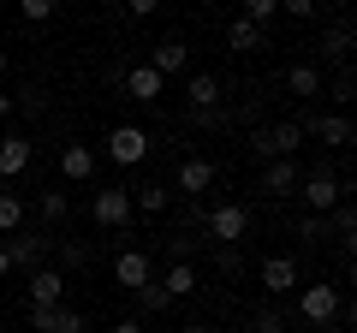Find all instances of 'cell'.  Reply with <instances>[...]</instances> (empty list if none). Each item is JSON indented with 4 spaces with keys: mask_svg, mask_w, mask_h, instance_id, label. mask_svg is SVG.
Here are the masks:
<instances>
[{
    "mask_svg": "<svg viewBox=\"0 0 357 333\" xmlns=\"http://www.w3.org/2000/svg\"><path fill=\"white\" fill-rule=\"evenodd\" d=\"M298 321H304V327H345V321H351V304H345L340 280L298 286Z\"/></svg>",
    "mask_w": 357,
    "mask_h": 333,
    "instance_id": "cell-1",
    "label": "cell"
},
{
    "mask_svg": "<svg viewBox=\"0 0 357 333\" xmlns=\"http://www.w3.org/2000/svg\"><path fill=\"white\" fill-rule=\"evenodd\" d=\"M298 196H304V215H321V220H328L333 208L351 196V179L333 173V166H310L304 179H298Z\"/></svg>",
    "mask_w": 357,
    "mask_h": 333,
    "instance_id": "cell-2",
    "label": "cell"
},
{
    "mask_svg": "<svg viewBox=\"0 0 357 333\" xmlns=\"http://www.w3.org/2000/svg\"><path fill=\"white\" fill-rule=\"evenodd\" d=\"M203 232H208L215 250H238V244L250 238V208H244V203H215L203 215Z\"/></svg>",
    "mask_w": 357,
    "mask_h": 333,
    "instance_id": "cell-3",
    "label": "cell"
},
{
    "mask_svg": "<svg viewBox=\"0 0 357 333\" xmlns=\"http://www.w3.org/2000/svg\"><path fill=\"white\" fill-rule=\"evenodd\" d=\"M250 149H256V161H292L298 149H304V131H298V119H274V125H262L250 137Z\"/></svg>",
    "mask_w": 357,
    "mask_h": 333,
    "instance_id": "cell-4",
    "label": "cell"
},
{
    "mask_svg": "<svg viewBox=\"0 0 357 333\" xmlns=\"http://www.w3.org/2000/svg\"><path fill=\"white\" fill-rule=\"evenodd\" d=\"M220 185V166L208 161V155H185V161H178V173H173V185H167V191H178V196H191V203H203L208 191H215Z\"/></svg>",
    "mask_w": 357,
    "mask_h": 333,
    "instance_id": "cell-5",
    "label": "cell"
},
{
    "mask_svg": "<svg viewBox=\"0 0 357 333\" xmlns=\"http://www.w3.org/2000/svg\"><path fill=\"white\" fill-rule=\"evenodd\" d=\"M298 131H304L310 143H321V149H351V119L328 114V107H310V114L298 119Z\"/></svg>",
    "mask_w": 357,
    "mask_h": 333,
    "instance_id": "cell-6",
    "label": "cell"
},
{
    "mask_svg": "<svg viewBox=\"0 0 357 333\" xmlns=\"http://www.w3.org/2000/svg\"><path fill=\"white\" fill-rule=\"evenodd\" d=\"M89 215H96L102 232H126L131 226V185H102L89 196Z\"/></svg>",
    "mask_w": 357,
    "mask_h": 333,
    "instance_id": "cell-7",
    "label": "cell"
},
{
    "mask_svg": "<svg viewBox=\"0 0 357 333\" xmlns=\"http://www.w3.org/2000/svg\"><path fill=\"white\" fill-rule=\"evenodd\" d=\"M256 286L268 292V304H280V297H292L298 286H304V274H298V256H286V250H280V256H268L262 268H256Z\"/></svg>",
    "mask_w": 357,
    "mask_h": 333,
    "instance_id": "cell-8",
    "label": "cell"
},
{
    "mask_svg": "<svg viewBox=\"0 0 357 333\" xmlns=\"http://www.w3.org/2000/svg\"><path fill=\"white\" fill-rule=\"evenodd\" d=\"M48 250H54V238L48 232H30V226H18L13 238H6V256H13V268H24V274L48 268Z\"/></svg>",
    "mask_w": 357,
    "mask_h": 333,
    "instance_id": "cell-9",
    "label": "cell"
},
{
    "mask_svg": "<svg viewBox=\"0 0 357 333\" xmlns=\"http://www.w3.org/2000/svg\"><path fill=\"white\" fill-rule=\"evenodd\" d=\"M149 131H143V125H114V131H107V161H114V166H137V161H149Z\"/></svg>",
    "mask_w": 357,
    "mask_h": 333,
    "instance_id": "cell-10",
    "label": "cell"
},
{
    "mask_svg": "<svg viewBox=\"0 0 357 333\" xmlns=\"http://www.w3.org/2000/svg\"><path fill=\"white\" fill-rule=\"evenodd\" d=\"M155 280V262H149V250H137V244H126L114 256V286L119 292H137V286H149Z\"/></svg>",
    "mask_w": 357,
    "mask_h": 333,
    "instance_id": "cell-11",
    "label": "cell"
},
{
    "mask_svg": "<svg viewBox=\"0 0 357 333\" xmlns=\"http://www.w3.org/2000/svg\"><path fill=\"white\" fill-rule=\"evenodd\" d=\"M298 179H304V166H298V161H268L262 179H256V191H262L268 203H286V196H298Z\"/></svg>",
    "mask_w": 357,
    "mask_h": 333,
    "instance_id": "cell-12",
    "label": "cell"
},
{
    "mask_svg": "<svg viewBox=\"0 0 357 333\" xmlns=\"http://www.w3.org/2000/svg\"><path fill=\"white\" fill-rule=\"evenodd\" d=\"M66 304V274L60 268H36L24 286V309H60Z\"/></svg>",
    "mask_w": 357,
    "mask_h": 333,
    "instance_id": "cell-13",
    "label": "cell"
},
{
    "mask_svg": "<svg viewBox=\"0 0 357 333\" xmlns=\"http://www.w3.org/2000/svg\"><path fill=\"white\" fill-rule=\"evenodd\" d=\"M30 161H36V143L24 131H0V179H24Z\"/></svg>",
    "mask_w": 357,
    "mask_h": 333,
    "instance_id": "cell-14",
    "label": "cell"
},
{
    "mask_svg": "<svg viewBox=\"0 0 357 333\" xmlns=\"http://www.w3.org/2000/svg\"><path fill=\"white\" fill-rule=\"evenodd\" d=\"M316 54H321V60H310L316 72H321V65H333V72H340V65H351V24H345V18H333V24L321 30Z\"/></svg>",
    "mask_w": 357,
    "mask_h": 333,
    "instance_id": "cell-15",
    "label": "cell"
},
{
    "mask_svg": "<svg viewBox=\"0 0 357 333\" xmlns=\"http://www.w3.org/2000/svg\"><path fill=\"white\" fill-rule=\"evenodd\" d=\"M143 65H149L155 77H178L185 65H191V42H185V36H161V42L149 48V60H143Z\"/></svg>",
    "mask_w": 357,
    "mask_h": 333,
    "instance_id": "cell-16",
    "label": "cell"
},
{
    "mask_svg": "<svg viewBox=\"0 0 357 333\" xmlns=\"http://www.w3.org/2000/svg\"><path fill=\"white\" fill-rule=\"evenodd\" d=\"M185 107H191V114H215V107H227L220 77L215 72H191V77H185Z\"/></svg>",
    "mask_w": 357,
    "mask_h": 333,
    "instance_id": "cell-17",
    "label": "cell"
},
{
    "mask_svg": "<svg viewBox=\"0 0 357 333\" xmlns=\"http://www.w3.org/2000/svg\"><path fill=\"white\" fill-rule=\"evenodd\" d=\"M286 95H292V102H321V95H328V77L316 72V65L310 60H298V65H286Z\"/></svg>",
    "mask_w": 357,
    "mask_h": 333,
    "instance_id": "cell-18",
    "label": "cell"
},
{
    "mask_svg": "<svg viewBox=\"0 0 357 333\" xmlns=\"http://www.w3.org/2000/svg\"><path fill=\"white\" fill-rule=\"evenodd\" d=\"M96 166H102V155L89 149V143H66V149H60V179L66 185H89V179H96Z\"/></svg>",
    "mask_w": 357,
    "mask_h": 333,
    "instance_id": "cell-19",
    "label": "cell"
},
{
    "mask_svg": "<svg viewBox=\"0 0 357 333\" xmlns=\"http://www.w3.org/2000/svg\"><path fill=\"white\" fill-rule=\"evenodd\" d=\"M126 95H131L137 107H155V102L167 95V77H155L149 65H126Z\"/></svg>",
    "mask_w": 357,
    "mask_h": 333,
    "instance_id": "cell-20",
    "label": "cell"
},
{
    "mask_svg": "<svg viewBox=\"0 0 357 333\" xmlns=\"http://www.w3.org/2000/svg\"><path fill=\"white\" fill-rule=\"evenodd\" d=\"M155 286H161V292L173 297V304H185V297H197V262H167V274H161Z\"/></svg>",
    "mask_w": 357,
    "mask_h": 333,
    "instance_id": "cell-21",
    "label": "cell"
},
{
    "mask_svg": "<svg viewBox=\"0 0 357 333\" xmlns=\"http://www.w3.org/2000/svg\"><path fill=\"white\" fill-rule=\"evenodd\" d=\"M36 215H42V226H66V215H72V196L54 191V185H36Z\"/></svg>",
    "mask_w": 357,
    "mask_h": 333,
    "instance_id": "cell-22",
    "label": "cell"
},
{
    "mask_svg": "<svg viewBox=\"0 0 357 333\" xmlns=\"http://www.w3.org/2000/svg\"><path fill=\"white\" fill-rule=\"evenodd\" d=\"M227 48H232V54H262V48H268V30L244 24V18H227Z\"/></svg>",
    "mask_w": 357,
    "mask_h": 333,
    "instance_id": "cell-23",
    "label": "cell"
},
{
    "mask_svg": "<svg viewBox=\"0 0 357 333\" xmlns=\"http://www.w3.org/2000/svg\"><path fill=\"white\" fill-rule=\"evenodd\" d=\"M167 203H173V191H167V185H137V191H131V215H167Z\"/></svg>",
    "mask_w": 357,
    "mask_h": 333,
    "instance_id": "cell-24",
    "label": "cell"
},
{
    "mask_svg": "<svg viewBox=\"0 0 357 333\" xmlns=\"http://www.w3.org/2000/svg\"><path fill=\"white\" fill-rule=\"evenodd\" d=\"M131 304H137V321H143V316H167V309H173V297L149 280V286H137V292H131Z\"/></svg>",
    "mask_w": 357,
    "mask_h": 333,
    "instance_id": "cell-25",
    "label": "cell"
},
{
    "mask_svg": "<svg viewBox=\"0 0 357 333\" xmlns=\"http://www.w3.org/2000/svg\"><path fill=\"white\" fill-rule=\"evenodd\" d=\"M292 232H298V238L310 244V250H321V244H333V226H328L321 215H298V220H292Z\"/></svg>",
    "mask_w": 357,
    "mask_h": 333,
    "instance_id": "cell-26",
    "label": "cell"
},
{
    "mask_svg": "<svg viewBox=\"0 0 357 333\" xmlns=\"http://www.w3.org/2000/svg\"><path fill=\"white\" fill-rule=\"evenodd\" d=\"M18 226H24V196H18V191H0V232L13 238Z\"/></svg>",
    "mask_w": 357,
    "mask_h": 333,
    "instance_id": "cell-27",
    "label": "cell"
},
{
    "mask_svg": "<svg viewBox=\"0 0 357 333\" xmlns=\"http://www.w3.org/2000/svg\"><path fill=\"white\" fill-rule=\"evenodd\" d=\"M54 250H60V274H66V268H89V262H96V244H89V238H84V244H77V238H72V244H54Z\"/></svg>",
    "mask_w": 357,
    "mask_h": 333,
    "instance_id": "cell-28",
    "label": "cell"
},
{
    "mask_svg": "<svg viewBox=\"0 0 357 333\" xmlns=\"http://www.w3.org/2000/svg\"><path fill=\"white\" fill-rule=\"evenodd\" d=\"M250 327H256V333H292V316H286L280 304H262V309H256V321H250Z\"/></svg>",
    "mask_w": 357,
    "mask_h": 333,
    "instance_id": "cell-29",
    "label": "cell"
},
{
    "mask_svg": "<svg viewBox=\"0 0 357 333\" xmlns=\"http://www.w3.org/2000/svg\"><path fill=\"white\" fill-rule=\"evenodd\" d=\"M48 333H89V321H84V309L60 304V309H54V321H48Z\"/></svg>",
    "mask_w": 357,
    "mask_h": 333,
    "instance_id": "cell-30",
    "label": "cell"
},
{
    "mask_svg": "<svg viewBox=\"0 0 357 333\" xmlns=\"http://www.w3.org/2000/svg\"><path fill=\"white\" fill-rule=\"evenodd\" d=\"M13 107H18V114H24V119H36L42 107H48V95H42L36 84H30V90H18V95H13Z\"/></svg>",
    "mask_w": 357,
    "mask_h": 333,
    "instance_id": "cell-31",
    "label": "cell"
},
{
    "mask_svg": "<svg viewBox=\"0 0 357 333\" xmlns=\"http://www.w3.org/2000/svg\"><path fill=\"white\" fill-rule=\"evenodd\" d=\"M18 18H24V24H48V18H54V0H18Z\"/></svg>",
    "mask_w": 357,
    "mask_h": 333,
    "instance_id": "cell-32",
    "label": "cell"
},
{
    "mask_svg": "<svg viewBox=\"0 0 357 333\" xmlns=\"http://www.w3.org/2000/svg\"><path fill=\"white\" fill-rule=\"evenodd\" d=\"M197 250H203V238H178V232L167 238V256L173 262H197Z\"/></svg>",
    "mask_w": 357,
    "mask_h": 333,
    "instance_id": "cell-33",
    "label": "cell"
},
{
    "mask_svg": "<svg viewBox=\"0 0 357 333\" xmlns=\"http://www.w3.org/2000/svg\"><path fill=\"white\" fill-rule=\"evenodd\" d=\"M215 268L227 274V280H244V256L238 250H215Z\"/></svg>",
    "mask_w": 357,
    "mask_h": 333,
    "instance_id": "cell-34",
    "label": "cell"
},
{
    "mask_svg": "<svg viewBox=\"0 0 357 333\" xmlns=\"http://www.w3.org/2000/svg\"><path fill=\"white\" fill-rule=\"evenodd\" d=\"M280 13L298 18V24H310V18H316V0H280Z\"/></svg>",
    "mask_w": 357,
    "mask_h": 333,
    "instance_id": "cell-35",
    "label": "cell"
},
{
    "mask_svg": "<svg viewBox=\"0 0 357 333\" xmlns=\"http://www.w3.org/2000/svg\"><path fill=\"white\" fill-rule=\"evenodd\" d=\"M155 13H161V6H155V0H131V6H126V18H131V24H149Z\"/></svg>",
    "mask_w": 357,
    "mask_h": 333,
    "instance_id": "cell-36",
    "label": "cell"
},
{
    "mask_svg": "<svg viewBox=\"0 0 357 333\" xmlns=\"http://www.w3.org/2000/svg\"><path fill=\"white\" fill-rule=\"evenodd\" d=\"M107 333H149V327H143L137 316H126V321H114V327H107Z\"/></svg>",
    "mask_w": 357,
    "mask_h": 333,
    "instance_id": "cell-37",
    "label": "cell"
},
{
    "mask_svg": "<svg viewBox=\"0 0 357 333\" xmlns=\"http://www.w3.org/2000/svg\"><path fill=\"white\" fill-rule=\"evenodd\" d=\"M13 114H18V107H13V95L0 90V125H13Z\"/></svg>",
    "mask_w": 357,
    "mask_h": 333,
    "instance_id": "cell-38",
    "label": "cell"
},
{
    "mask_svg": "<svg viewBox=\"0 0 357 333\" xmlns=\"http://www.w3.org/2000/svg\"><path fill=\"white\" fill-rule=\"evenodd\" d=\"M178 333H215V327H208V321H185Z\"/></svg>",
    "mask_w": 357,
    "mask_h": 333,
    "instance_id": "cell-39",
    "label": "cell"
},
{
    "mask_svg": "<svg viewBox=\"0 0 357 333\" xmlns=\"http://www.w3.org/2000/svg\"><path fill=\"white\" fill-rule=\"evenodd\" d=\"M6 274H13V256H6V244H0V280H6Z\"/></svg>",
    "mask_w": 357,
    "mask_h": 333,
    "instance_id": "cell-40",
    "label": "cell"
},
{
    "mask_svg": "<svg viewBox=\"0 0 357 333\" xmlns=\"http://www.w3.org/2000/svg\"><path fill=\"white\" fill-rule=\"evenodd\" d=\"M6 72H13V60H6V54H0V77H6Z\"/></svg>",
    "mask_w": 357,
    "mask_h": 333,
    "instance_id": "cell-41",
    "label": "cell"
},
{
    "mask_svg": "<svg viewBox=\"0 0 357 333\" xmlns=\"http://www.w3.org/2000/svg\"><path fill=\"white\" fill-rule=\"evenodd\" d=\"M316 333H345V327H316Z\"/></svg>",
    "mask_w": 357,
    "mask_h": 333,
    "instance_id": "cell-42",
    "label": "cell"
}]
</instances>
